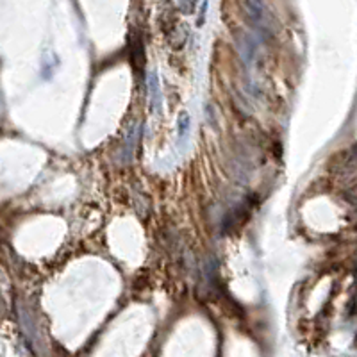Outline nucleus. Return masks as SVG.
Segmentation results:
<instances>
[{"instance_id":"nucleus-1","label":"nucleus","mask_w":357,"mask_h":357,"mask_svg":"<svg viewBox=\"0 0 357 357\" xmlns=\"http://www.w3.org/2000/svg\"><path fill=\"white\" fill-rule=\"evenodd\" d=\"M248 216H250V207L245 204L238 205L236 209L231 211V213L225 216L223 220V232L225 234H231L234 231H239L246 222H248Z\"/></svg>"},{"instance_id":"nucleus-2","label":"nucleus","mask_w":357,"mask_h":357,"mask_svg":"<svg viewBox=\"0 0 357 357\" xmlns=\"http://www.w3.org/2000/svg\"><path fill=\"white\" fill-rule=\"evenodd\" d=\"M129 61L138 73L145 66V45L138 32H132L129 36Z\"/></svg>"},{"instance_id":"nucleus-3","label":"nucleus","mask_w":357,"mask_h":357,"mask_svg":"<svg viewBox=\"0 0 357 357\" xmlns=\"http://www.w3.org/2000/svg\"><path fill=\"white\" fill-rule=\"evenodd\" d=\"M148 82H150V93H152V100H154V106L157 107L159 104V79L157 75L152 71L150 77H148Z\"/></svg>"},{"instance_id":"nucleus-4","label":"nucleus","mask_w":357,"mask_h":357,"mask_svg":"<svg viewBox=\"0 0 357 357\" xmlns=\"http://www.w3.org/2000/svg\"><path fill=\"white\" fill-rule=\"evenodd\" d=\"M187 129H189V115L182 113L180 118H178V138L184 139V136L187 134Z\"/></svg>"},{"instance_id":"nucleus-5","label":"nucleus","mask_w":357,"mask_h":357,"mask_svg":"<svg viewBox=\"0 0 357 357\" xmlns=\"http://www.w3.org/2000/svg\"><path fill=\"white\" fill-rule=\"evenodd\" d=\"M207 7H209V0H204V4H202L200 7V16H198V22H196V25L200 27L202 23L205 22V13H207Z\"/></svg>"},{"instance_id":"nucleus-6","label":"nucleus","mask_w":357,"mask_h":357,"mask_svg":"<svg viewBox=\"0 0 357 357\" xmlns=\"http://www.w3.org/2000/svg\"><path fill=\"white\" fill-rule=\"evenodd\" d=\"M193 5H195V0H180V7L184 13H191Z\"/></svg>"}]
</instances>
